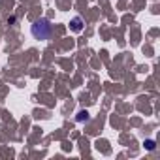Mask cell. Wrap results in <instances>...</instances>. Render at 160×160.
Listing matches in <instances>:
<instances>
[{"mask_svg":"<svg viewBox=\"0 0 160 160\" xmlns=\"http://www.w3.org/2000/svg\"><path fill=\"white\" fill-rule=\"evenodd\" d=\"M30 32H32V36L36 40H47L51 36V32H53V27H51V23L47 19H40V21H36L32 25Z\"/></svg>","mask_w":160,"mask_h":160,"instance_id":"6da1fadb","label":"cell"},{"mask_svg":"<svg viewBox=\"0 0 160 160\" xmlns=\"http://www.w3.org/2000/svg\"><path fill=\"white\" fill-rule=\"evenodd\" d=\"M72 30H73V32H79V30H81V19H79V17H75V19L72 21Z\"/></svg>","mask_w":160,"mask_h":160,"instance_id":"7a4b0ae2","label":"cell"}]
</instances>
